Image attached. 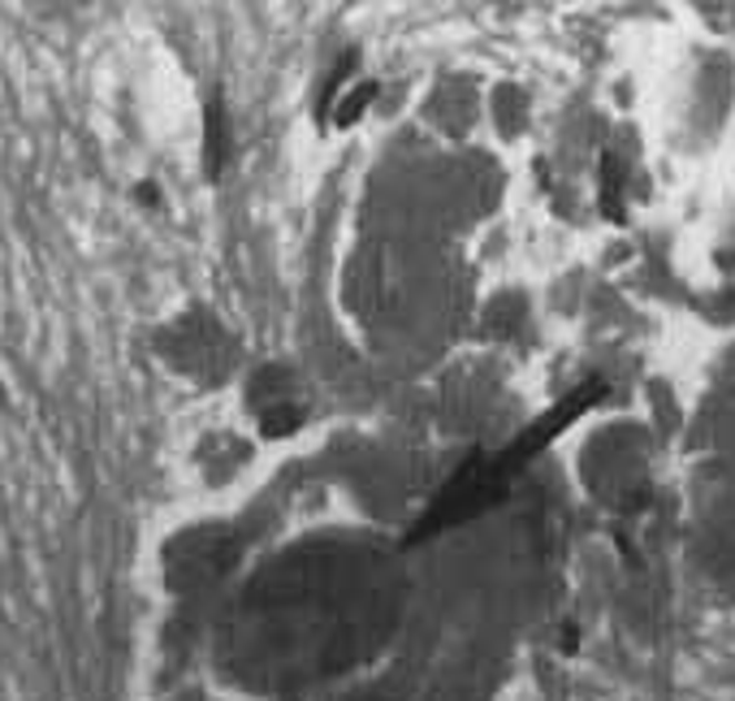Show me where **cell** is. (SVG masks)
<instances>
[{"label": "cell", "mask_w": 735, "mask_h": 701, "mask_svg": "<svg viewBox=\"0 0 735 701\" xmlns=\"http://www.w3.org/2000/svg\"><path fill=\"white\" fill-rule=\"evenodd\" d=\"M170 359H177L191 377H213L225 364V338L213 321L204 316H186L170 334Z\"/></svg>", "instance_id": "6da1fadb"}, {"label": "cell", "mask_w": 735, "mask_h": 701, "mask_svg": "<svg viewBox=\"0 0 735 701\" xmlns=\"http://www.w3.org/2000/svg\"><path fill=\"white\" fill-rule=\"evenodd\" d=\"M229 161V118H225V104L221 100H208L204 109V165L208 174H221Z\"/></svg>", "instance_id": "7a4b0ae2"}, {"label": "cell", "mask_w": 735, "mask_h": 701, "mask_svg": "<svg viewBox=\"0 0 735 701\" xmlns=\"http://www.w3.org/2000/svg\"><path fill=\"white\" fill-rule=\"evenodd\" d=\"M372 100H377V83H368V79H359V83H355V88H350V91H343V95H338V104H334V109H329V122H334V126H355V122H359V118H364V109H368V104H372Z\"/></svg>", "instance_id": "3957f363"}]
</instances>
